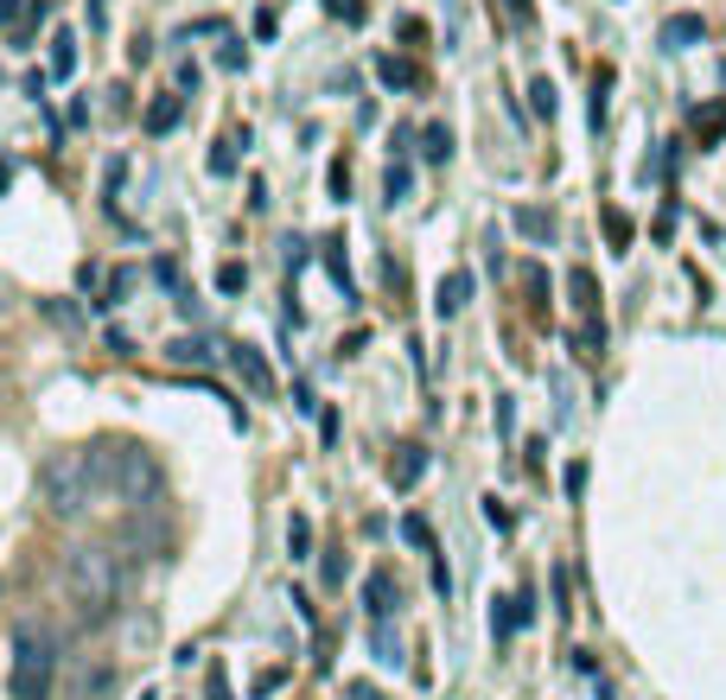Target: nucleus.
<instances>
[{
	"mask_svg": "<svg viewBox=\"0 0 726 700\" xmlns=\"http://www.w3.org/2000/svg\"><path fill=\"white\" fill-rule=\"evenodd\" d=\"M108 452H52L45 466H39V491L52 503L58 516H77L90 491H96V471H103Z\"/></svg>",
	"mask_w": 726,
	"mask_h": 700,
	"instance_id": "obj_2",
	"label": "nucleus"
},
{
	"mask_svg": "<svg viewBox=\"0 0 726 700\" xmlns=\"http://www.w3.org/2000/svg\"><path fill=\"white\" fill-rule=\"evenodd\" d=\"M103 20H108V7L103 0H90V27H103Z\"/></svg>",
	"mask_w": 726,
	"mask_h": 700,
	"instance_id": "obj_33",
	"label": "nucleus"
},
{
	"mask_svg": "<svg viewBox=\"0 0 726 700\" xmlns=\"http://www.w3.org/2000/svg\"><path fill=\"white\" fill-rule=\"evenodd\" d=\"M325 268H332V281L344 286V300H351V268H344V242H325Z\"/></svg>",
	"mask_w": 726,
	"mask_h": 700,
	"instance_id": "obj_22",
	"label": "nucleus"
},
{
	"mask_svg": "<svg viewBox=\"0 0 726 700\" xmlns=\"http://www.w3.org/2000/svg\"><path fill=\"white\" fill-rule=\"evenodd\" d=\"M485 522H491V529H510V510H504L497 497H485Z\"/></svg>",
	"mask_w": 726,
	"mask_h": 700,
	"instance_id": "obj_30",
	"label": "nucleus"
},
{
	"mask_svg": "<svg viewBox=\"0 0 726 700\" xmlns=\"http://www.w3.org/2000/svg\"><path fill=\"white\" fill-rule=\"evenodd\" d=\"M517 618H529V612H510V605H497V612H491V637H510V630H517Z\"/></svg>",
	"mask_w": 726,
	"mask_h": 700,
	"instance_id": "obj_26",
	"label": "nucleus"
},
{
	"mask_svg": "<svg viewBox=\"0 0 726 700\" xmlns=\"http://www.w3.org/2000/svg\"><path fill=\"white\" fill-rule=\"evenodd\" d=\"M471 306V274L466 268H453V274H440V286H434V312L440 318H453V312Z\"/></svg>",
	"mask_w": 726,
	"mask_h": 700,
	"instance_id": "obj_4",
	"label": "nucleus"
},
{
	"mask_svg": "<svg viewBox=\"0 0 726 700\" xmlns=\"http://www.w3.org/2000/svg\"><path fill=\"white\" fill-rule=\"evenodd\" d=\"M287 554H293V561H307V554H312V516L287 522Z\"/></svg>",
	"mask_w": 726,
	"mask_h": 700,
	"instance_id": "obj_16",
	"label": "nucleus"
},
{
	"mask_svg": "<svg viewBox=\"0 0 726 700\" xmlns=\"http://www.w3.org/2000/svg\"><path fill=\"white\" fill-rule=\"evenodd\" d=\"M529 108H536L542 122H554V108H561V103H554V83H548V77H536V83H529Z\"/></svg>",
	"mask_w": 726,
	"mask_h": 700,
	"instance_id": "obj_19",
	"label": "nucleus"
},
{
	"mask_svg": "<svg viewBox=\"0 0 726 700\" xmlns=\"http://www.w3.org/2000/svg\"><path fill=\"white\" fill-rule=\"evenodd\" d=\"M605 236H612V249H631V217H624V210H605Z\"/></svg>",
	"mask_w": 726,
	"mask_h": 700,
	"instance_id": "obj_21",
	"label": "nucleus"
},
{
	"mask_svg": "<svg viewBox=\"0 0 726 700\" xmlns=\"http://www.w3.org/2000/svg\"><path fill=\"white\" fill-rule=\"evenodd\" d=\"M695 134H701V147H707V140H720V134H726V103L701 108V115H695Z\"/></svg>",
	"mask_w": 726,
	"mask_h": 700,
	"instance_id": "obj_18",
	"label": "nucleus"
},
{
	"mask_svg": "<svg viewBox=\"0 0 726 700\" xmlns=\"http://www.w3.org/2000/svg\"><path fill=\"white\" fill-rule=\"evenodd\" d=\"M179 115H185V96H154V103H147V134H173Z\"/></svg>",
	"mask_w": 726,
	"mask_h": 700,
	"instance_id": "obj_11",
	"label": "nucleus"
},
{
	"mask_svg": "<svg viewBox=\"0 0 726 700\" xmlns=\"http://www.w3.org/2000/svg\"><path fill=\"white\" fill-rule=\"evenodd\" d=\"M402 535H408V542H415L421 554H434V529H427L421 516H402Z\"/></svg>",
	"mask_w": 726,
	"mask_h": 700,
	"instance_id": "obj_25",
	"label": "nucleus"
},
{
	"mask_svg": "<svg viewBox=\"0 0 726 700\" xmlns=\"http://www.w3.org/2000/svg\"><path fill=\"white\" fill-rule=\"evenodd\" d=\"M363 598H370V612H376V618H390V579H383V573H370V579H363Z\"/></svg>",
	"mask_w": 726,
	"mask_h": 700,
	"instance_id": "obj_20",
	"label": "nucleus"
},
{
	"mask_svg": "<svg viewBox=\"0 0 726 700\" xmlns=\"http://www.w3.org/2000/svg\"><path fill=\"white\" fill-rule=\"evenodd\" d=\"M701 39H707V20H701V13H675L670 27H663V45H670V52H688Z\"/></svg>",
	"mask_w": 726,
	"mask_h": 700,
	"instance_id": "obj_7",
	"label": "nucleus"
},
{
	"mask_svg": "<svg viewBox=\"0 0 726 700\" xmlns=\"http://www.w3.org/2000/svg\"><path fill=\"white\" fill-rule=\"evenodd\" d=\"M64 593H71V605H77L90 624H103L115 593H122L115 554H108V547H71V554H64Z\"/></svg>",
	"mask_w": 726,
	"mask_h": 700,
	"instance_id": "obj_1",
	"label": "nucleus"
},
{
	"mask_svg": "<svg viewBox=\"0 0 726 700\" xmlns=\"http://www.w3.org/2000/svg\"><path fill=\"white\" fill-rule=\"evenodd\" d=\"M421 159H434V166H440V159H453V128H446V122L421 128Z\"/></svg>",
	"mask_w": 726,
	"mask_h": 700,
	"instance_id": "obj_13",
	"label": "nucleus"
},
{
	"mask_svg": "<svg viewBox=\"0 0 726 700\" xmlns=\"http://www.w3.org/2000/svg\"><path fill=\"white\" fill-rule=\"evenodd\" d=\"M230 364H236V376H242V383H249L256 395H274V369L261 364V351H256V344H236V351H230Z\"/></svg>",
	"mask_w": 726,
	"mask_h": 700,
	"instance_id": "obj_5",
	"label": "nucleus"
},
{
	"mask_svg": "<svg viewBox=\"0 0 726 700\" xmlns=\"http://www.w3.org/2000/svg\"><path fill=\"white\" fill-rule=\"evenodd\" d=\"M529 242H554V217H548L542 205H517V217H510Z\"/></svg>",
	"mask_w": 726,
	"mask_h": 700,
	"instance_id": "obj_10",
	"label": "nucleus"
},
{
	"mask_svg": "<svg viewBox=\"0 0 726 700\" xmlns=\"http://www.w3.org/2000/svg\"><path fill=\"white\" fill-rule=\"evenodd\" d=\"M236 147H249V128H242V134H224V140L210 147V173H217V179H230V173H236Z\"/></svg>",
	"mask_w": 726,
	"mask_h": 700,
	"instance_id": "obj_12",
	"label": "nucleus"
},
{
	"mask_svg": "<svg viewBox=\"0 0 726 700\" xmlns=\"http://www.w3.org/2000/svg\"><path fill=\"white\" fill-rule=\"evenodd\" d=\"M332 198H338V205L351 198V166H344V159H332Z\"/></svg>",
	"mask_w": 726,
	"mask_h": 700,
	"instance_id": "obj_27",
	"label": "nucleus"
},
{
	"mask_svg": "<svg viewBox=\"0 0 726 700\" xmlns=\"http://www.w3.org/2000/svg\"><path fill=\"white\" fill-rule=\"evenodd\" d=\"M217 286H224V293H242V286H249V268H242V261H224V268H217Z\"/></svg>",
	"mask_w": 726,
	"mask_h": 700,
	"instance_id": "obj_24",
	"label": "nucleus"
},
{
	"mask_svg": "<svg viewBox=\"0 0 726 700\" xmlns=\"http://www.w3.org/2000/svg\"><path fill=\"white\" fill-rule=\"evenodd\" d=\"M580 491H587V466L573 459V466H568V497H580Z\"/></svg>",
	"mask_w": 726,
	"mask_h": 700,
	"instance_id": "obj_31",
	"label": "nucleus"
},
{
	"mask_svg": "<svg viewBox=\"0 0 726 700\" xmlns=\"http://www.w3.org/2000/svg\"><path fill=\"white\" fill-rule=\"evenodd\" d=\"M77 71V32H52V77Z\"/></svg>",
	"mask_w": 726,
	"mask_h": 700,
	"instance_id": "obj_14",
	"label": "nucleus"
},
{
	"mask_svg": "<svg viewBox=\"0 0 726 700\" xmlns=\"http://www.w3.org/2000/svg\"><path fill=\"white\" fill-rule=\"evenodd\" d=\"M376 77H383V83H390V90H421V64H415V58H376Z\"/></svg>",
	"mask_w": 726,
	"mask_h": 700,
	"instance_id": "obj_9",
	"label": "nucleus"
},
{
	"mask_svg": "<svg viewBox=\"0 0 726 700\" xmlns=\"http://www.w3.org/2000/svg\"><path fill=\"white\" fill-rule=\"evenodd\" d=\"M319 7H325L332 20H344V27H363V20H370V0H319Z\"/></svg>",
	"mask_w": 726,
	"mask_h": 700,
	"instance_id": "obj_17",
	"label": "nucleus"
},
{
	"mask_svg": "<svg viewBox=\"0 0 726 700\" xmlns=\"http://www.w3.org/2000/svg\"><path fill=\"white\" fill-rule=\"evenodd\" d=\"M20 13H27V0H0V27H13Z\"/></svg>",
	"mask_w": 726,
	"mask_h": 700,
	"instance_id": "obj_32",
	"label": "nucleus"
},
{
	"mask_svg": "<svg viewBox=\"0 0 726 700\" xmlns=\"http://www.w3.org/2000/svg\"><path fill=\"white\" fill-rule=\"evenodd\" d=\"M52 681H58V644L45 630H13V669H7L13 700H52Z\"/></svg>",
	"mask_w": 726,
	"mask_h": 700,
	"instance_id": "obj_3",
	"label": "nucleus"
},
{
	"mask_svg": "<svg viewBox=\"0 0 726 700\" xmlns=\"http://www.w3.org/2000/svg\"><path fill=\"white\" fill-rule=\"evenodd\" d=\"M497 433H517V408H510V395H497Z\"/></svg>",
	"mask_w": 726,
	"mask_h": 700,
	"instance_id": "obj_28",
	"label": "nucleus"
},
{
	"mask_svg": "<svg viewBox=\"0 0 726 700\" xmlns=\"http://www.w3.org/2000/svg\"><path fill=\"white\" fill-rule=\"evenodd\" d=\"M421 471H427V452H421V446H402V452L390 459V484L395 491H415Z\"/></svg>",
	"mask_w": 726,
	"mask_h": 700,
	"instance_id": "obj_6",
	"label": "nucleus"
},
{
	"mask_svg": "<svg viewBox=\"0 0 726 700\" xmlns=\"http://www.w3.org/2000/svg\"><path fill=\"white\" fill-rule=\"evenodd\" d=\"M510 13H517V20H529V13H536V7H529V0H510Z\"/></svg>",
	"mask_w": 726,
	"mask_h": 700,
	"instance_id": "obj_34",
	"label": "nucleus"
},
{
	"mask_svg": "<svg viewBox=\"0 0 726 700\" xmlns=\"http://www.w3.org/2000/svg\"><path fill=\"white\" fill-rule=\"evenodd\" d=\"M568 293H573V306L587 312V325H605V318H599V281H593V268H573V274H568Z\"/></svg>",
	"mask_w": 726,
	"mask_h": 700,
	"instance_id": "obj_8",
	"label": "nucleus"
},
{
	"mask_svg": "<svg viewBox=\"0 0 726 700\" xmlns=\"http://www.w3.org/2000/svg\"><path fill=\"white\" fill-rule=\"evenodd\" d=\"M383 191H390V205H402V198L415 191V173H408L402 159H390V173H383Z\"/></svg>",
	"mask_w": 726,
	"mask_h": 700,
	"instance_id": "obj_15",
	"label": "nucleus"
},
{
	"mask_svg": "<svg viewBox=\"0 0 726 700\" xmlns=\"http://www.w3.org/2000/svg\"><path fill=\"white\" fill-rule=\"evenodd\" d=\"M173 357H179V364H198V369H205V364H210V344H198V337H179V344H173Z\"/></svg>",
	"mask_w": 726,
	"mask_h": 700,
	"instance_id": "obj_23",
	"label": "nucleus"
},
{
	"mask_svg": "<svg viewBox=\"0 0 726 700\" xmlns=\"http://www.w3.org/2000/svg\"><path fill=\"white\" fill-rule=\"evenodd\" d=\"M217 64H224V71H242V64H249V52H242V45H224V52H217Z\"/></svg>",
	"mask_w": 726,
	"mask_h": 700,
	"instance_id": "obj_29",
	"label": "nucleus"
}]
</instances>
